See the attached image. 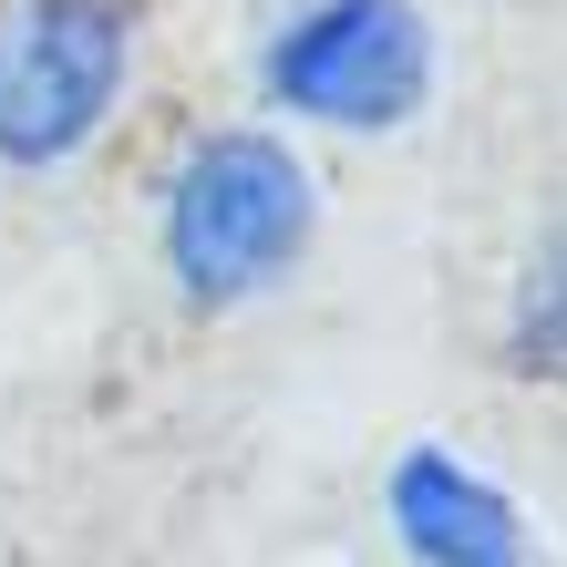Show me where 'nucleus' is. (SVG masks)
<instances>
[{"mask_svg": "<svg viewBox=\"0 0 567 567\" xmlns=\"http://www.w3.org/2000/svg\"><path fill=\"white\" fill-rule=\"evenodd\" d=\"M320 248V165L289 124H207L155 186V269L186 310H258Z\"/></svg>", "mask_w": 567, "mask_h": 567, "instance_id": "f257e3e1", "label": "nucleus"}, {"mask_svg": "<svg viewBox=\"0 0 567 567\" xmlns=\"http://www.w3.org/2000/svg\"><path fill=\"white\" fill-rule=\"evenodd\" d=\"M145 0H0V176H73L145 83Z\"/></svg>", "mask_w": 567, "mask_h": 567, "instance_id": "f03ea898", "label": "nucleus"}, {"mask_svg": "<svg viewBox=\"0 0 567 567\" xmlns=\"http://www.w3.org/2000/svg\"><path fill=\"white\" fill-rule=\"evenodd\" d=\"M258 104L289 135H403L433 104L423 0H289L258 42Z\"/></svg>", "mask_w": 567, "mask_h": 567, "instance_id": "7ed1b4c3", "label": "nucleus"}, {"mask_svg": "<svg viewBox=\"0 0 567 567\" xmlns=\"http://www.w3.org/2000/svg\"><path fill=\"white\" fill-rule=\"evenodd\" d=\"M382 526L403 547V567H526L537 557L516 485H495L454 444H403L382 464Z\"/></svg>", "mask_w": 567, "mask_h": 567, "instance_id": "20e7f679", "label": "nucleus"}, {"mask_svg": "<svg viewBox=\"0 0 567 567\" xmlns=\"http://www.w3.org/2000/svg\"><path fill=\"white\" fill-rule=\"evenodd\" d=\"M506 372L516 382H557L567 372V238L547 227L537 248H526V269H516V289H506Z\"/></svg>", "mask_w": 567, "mask_h": 567, "instance_id": "39448f33", "label": "nucleus"}]
</instances>
